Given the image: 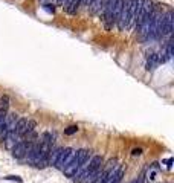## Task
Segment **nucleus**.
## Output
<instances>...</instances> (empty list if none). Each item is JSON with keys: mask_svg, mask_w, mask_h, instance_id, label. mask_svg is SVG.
<instances>
[{"mask_svg": "<svg viewBox=\"0 0 174 183\" xmlns=\"http://www.w3.org/2000/svg\"><path fill=\"white\" fill-rule=\"evenodd\" d=\"M101 165H103V157L101 156H92L89 159V163L86 165L84 171L75 177V182L76 183H92L93 177L96 176V172L101 169Z\"/></svg>", "mask_w": 174, "mask_h": 183, "instance_id": "f257e3e1", "label": "nucleus"}, {"mask_svg": "<svg viewBox=\"0 0 174 183\" xmlns=\"http://www.w3.org/2000/svg\"><path fill=\"white\" fill-rule=\"evenodd\" d=\"M87 157H90V153L87 151V150H78L76 153H75V156H73V159L70 160V163L63 169L64 171V174L67 176V177H73L75 176V172H76V169L83 165V162L86 160Z\"/></svg>", "mask_w": 174, "mask_h": 183, "instance_id": "f03ea898", "label": "nucleus"}, {"mask_svg": "<svg viewBox=\"0 0 174 183\" xmlns=\"http://www.w3.org/2000/svg\"><path fill=\"white\" fill-rule=\"evenodd\" d=\"M153 9H154V2H153V0H144V2H142L139 11H138V14H136V18H135V26H136V29L142 25V21L153 12Z\"/></svg>", "mask_w": 174, "mask_h": 183, "instance_id": "7ed1b4c3", "label": "nucleus"}, {"mask_svg": "<svg viewBox=\"0 0 174 183\" xmlns=\"http://www.w3.org/2000/svg\"><path fill=\"white\" fill-rule=\"evenodd\" d=\"M75 153H76V150H73V148H63L53 166H57L58 169H64V168L70 163V160L73 159Z\"/></svg>", "mask_w": 174, "mask_h": 183, "instance_id": "20e7f679", "label": "nucleus"}, {"mask_svg": "<svg viewBox=\"0 0 174 183\" xmlns=\"http://www.w3.org/2000/svg\"><path fill=\"white\" fill-rule=\"evenodd\" d=\"M131 2L133 0H124V3H122L121 16H119V20L116 23V26L119 28V31H127L128 29V12H130Z\"/></svg>", "mask_w": 174, "mask_h": 183, "instance_id": "39448f33", "label": "nucleus"}, {"mask_svg": "<svg viewBox=\"0 0 174 183\" xmlns=\"http://www.w3.org/2000/svg\"><path fill=\"white\" fill-rule=\"evenodd\" d=\"M113 2L115 0H103V6H101V14H103V18H104V25L108 31L115 26L113 21H112V6H113Z\"/></svg>", "mask_w": 174, "mask_h": 183, "instance_id": "423d86ee", "label": "nucleus"}, {"mask_svg": "<svg viewBox=\"0 0 174 183\" xmlns=\"http://www.w3.org/2000/svg\"><path fill=\"white\" fill-rule=\"evenodd\" d=\"M34 142H26V141H17V144L12 146L11 150H12V156L16 157V159H21V157H25V154L28 153V150L31 148Z\"/></svg>", "mask_w": 174, "mask_h": 183, "instance_id": "0eeeda50", "label": "nucleus"}, {"mask_svg": "<svg viewBox=\"0 0 174 183\" xmlns=\"http://www.w3.org/2000/svg\"><path fill=\"white\" fill-rule=\"evenodd\" d=\"M173 34V12L168 11L167 14H163L162 20V37H170Z\"/></svg>", "mask_w": 174, "mask_h": 183, "instance_id": "6e6552de", "label": "nucleus"}, {"mask_svg": "<svg viewBox=\"0 0 174 183\" xmlns=\"http://www.w3.org/2000/svg\"><path fill=\"white\" fill-rule=\"evenodd\" d=\"M122 3H124V0H115L113 2V6H112V21H113V25H116L118 20H119V16H121L122 11Z\"/></svg>", "mask_w": 174, "mask_h": 183, "instance_id": "1a4fd4ad", "label": "nucleus"}, {"mask_svg": "<svg viewBox=\"0 0 174 183\" xmlns=\"http://www.w3.org/2000/svg\"><path fill=\"white\" fill-rule=\"evenodd\" d=\"M26 118H20V119H17L16 121V125H14V128H12V131H14V134L17 136L18 139L25 134V130H26Z\"/></svg>", "mask_w": 174, "mask_h": 183, "instance_id": "9d476101", "label": "nucleus"}, {"mask_svg": "<svg viewBox=\"0 0 174 183\" xmlns=\"http://www.w3.org/2000/svg\"><path fill=\"white\" fill-rule=\"evenodd\" d=\"M159 64H160V60H159V54L153 52V54L148 55V58H147V63H145V67H147V70H154V69H156Z\"/></svg>", "mask_w": 174, "mask_h": 183, "instance_id": "9b49d317", "label": "nucleus"}, {"mask_svg": "<svg viewBox=\"0 0 174 183\" xmlns=\"http://www.w3.org/2000/svg\"><path fill=\"white\" fill-rule=\"evenodd\" d=\"M61 146H58V148H52L51 150V153H49V165H55L57 162V159H58V156H60V153H61Z\"/></svg>", "mask_w": 174, "mask_h": 183, "instance_id": "f8f14e48", "label": "nucleus"}, {"mask_svg": "<svg viewBox=\"0 0 174 183\" xmlns=\"http://www.w3.org/2000/svg\"><path fill=\"white\" fill-rule=\"evenodd\" d=\"M43 142H49V144H53V142H55V134L49 133V131L43 133Z\"/></svg>", "mask_w": 174, "mask_h": 183, "instance_id": "ddd939ff", "label": "nucleus"}, {"mask_svg": "<svg viewBox=\"0 0 174 183\" xmlns=\"http://www.w3.org/2000/svg\"><path fill=\"white\" fill-rule=\"evenodd\" d=\"M8 107H9V98H8L6 95H3V96L0 98V109L6 110Z\"/></svg>", "mask_w": 174, "mask_h": 183, "instance_id": "4468645a", "label": "nucleus"}, {"mask_svg": "<svg viewBox=\"0 0 174 183\" xmlns=\"http://www.w3.org/2000/svg\"><path fill=\"white\" fill-rule=\"evenodd\" d=\"M35 125H37V122H35L34 119H29V121H26V130H25V133L34 131V130H35Z\"/></svg>", "mask_w": 174, "mask_h": 183, "instance_id": "2eb2a0df", "label": "nucleus"}, {"mask_svg": "<svg viewBox=\"0 0 174 183\" xmlns=\"http://www.w3.org/2000/svg\"><path fill=\"white\" fill-rule=\"evenodd\" d=\"M76 131H78V127H76V125H72V127L64 130V134H66V136H70V134H73V133H76Z\"/></svg>", "mask_w": 174, "mask_h": 183, "instance_id": "dca6fc26", "label": "nucleus"}, {"mask_svg": "<svg viewBox=\"0 0 174 183\" xmlns=\"http://www.w3.org/2000/svg\"><path fill=\"white\" fill-rule=\"evenodd\" d=\"M5 179H6V180H16V182H18V183H23V180H21L18 176H6Z\"/></svg>", "mask_w": 174, "mask_h": 183, "instance_id": "f3484780", "label": "nucleus"}, {"mask_svg": "<svg viewBox=\"0 0 174 183\" xmlns=\"http://www.w3.org/2000/svg\"><path fill=\"white\" fill-rule=\"evenodd\" d=\"M44 9H46L48 12H52V14H53V11H55V6H53V5H51V3H44Z\"/></svg>", "mask_w": 174, "mask_h": 183, "instance_id": "a211bd4d", "label": "nucleus"}, {"mask_svg": "<svg viewBox=\"0 0 174 183\" xmlns=\"http://www.w3.org/2000/svg\"><path fill=\"white\" fill-rule=\"evenodd\" d=\"M131 183H144V176H139L138 179H135Z\"/></svg>", "mask_w": 174, "mask_h": 183, "instance_id": "6ab92c4d", "label": "nucleus"}, {"mask_svg": "<svg viewBox=\"0 0 174 183\" xmlns=\"http://www.w3.org/2000/svg\"><path fill=\"white\" fill-rule=\"evenodd\" d=\"M165 163H167V166H168V168H171V165H173V157L167 159V160H165Z\"/></svg>", "mask_w": 174, "mask_h": 183, "instance_id": "aec40b11", "label": "nucleus"}, {"mask_svg": "<svg viewBox=\"0 0 174 183\" xmlns=\"http://www.w3.org/2000/svg\"><path fill=\"white\" fill-rule=\"evenodd\" d=\"M140 153H142V150H140V148H138V150H133V153H131V154H133V156H139Z\"/></svg>", "mask_w": 174, "mask_h": 183, "instance_id": "412c9836", "label": "nucleus"}]
</instances>
